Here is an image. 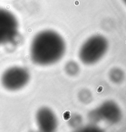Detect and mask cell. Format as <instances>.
Listing matches in <instances>:
<instances>
[{
  "instance_id": "5b68a950",
  "label": "cell",
  "mask_w": 126,
  "mask_h": 132,
  "mask_svg": "<svg viewBox=\"0 0 126 132\" xmlns=\"http://www.w3.org/2000/svg\"><path fill=\"white\" fill-rule=\"evenodd\" d=\"M36 120L38 128L42 131H53L58 125L56 114L48 108H42L37 111Z\"/></svg>"
},
{
  "instance_id": "277c9868",
  "label": "cell",
  "mask_w": 126,
  "mask_h": 132,
  "mask_svg": "<svg viewBox=\"0 0 126 132\" xmlns=\"http://www.w3.org/2000/svg\"><path fill=\"white\" fill-rule=\"evenodd\" d=\"M19 34V22L13 13L0 7V46L11 43Z\"/></svg>"
},
{
  "instance_id": "7a4b0ae2",
  "label": "cell",
  "mask_w": 126,
  "mask_h": 132,
  "mask_svg": "<svg viewBox=\"0 0 126 132\" xmlns=\"http://www.w3.org/2000/svg\"><path fill=\"white\" fill-rule=\"evenodd\" d=\"M107 48L108 42L105 38L101 35L92 36L83 44L79 51V57L83 63L92 65L102 59Z\"/></svg>"
},
{
  "instance_id": "6da1fadb",
  "label": "cell",
  "mask_w": 126,
  "mask_h": 132,
  "mask_svg": "<svg viewBox=\"0 0 126 132\" xmlns=\"http://www.w3.org/2000/svg\"><path fill=\"white\" fill-rule=\"evenodd\" d=\"M65 42L60 35L50 30L38 33L31 42L30 54L32 62L38 65H50L63 57Z\"/></svg>"
},
{
  "instance_id": "3957f363",
  "label": "cell",
  "mask_w": 126,
  "mask_h": 132,
  "mask_svg": "<svg viewBox=\"0 0 126 132\" xmlns=\"http://www.w3.org/2000/svg\"><path fill=\"white\" fill-rule=\"evenodd\" d=\"M29 72L20 66H13L7 69L1 76V84L9 91H17L23 88L29 82Z\"/></svg>"
}]
</instances>
